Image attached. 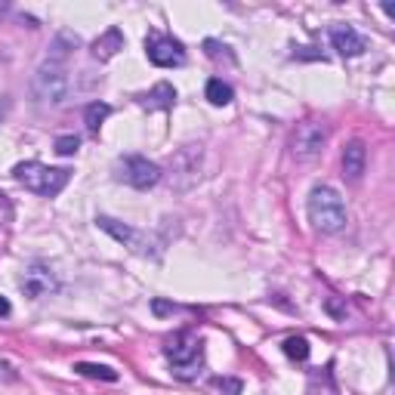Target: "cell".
Segmentation results:
<instances>
[{
  "label": "cell",
  "mask_w": 395,
  "mask_h": 395,
  "mask_svg": "<svg viewBox=\"0 0 395 395\" xmlns=\"http://www.w3.org/2000/svg\"><path fill=\"white\" fill-rule=\"evenodd\" d=\"M34 96L41 102H50V106H59V102L68 96V71L59 62L46 59L41 68L34 71Z\"/></svg>",
  "instance_id": "cell-4"
},
{
  "label": "cell",
  "mask_w": 395,
  "mask_h": 395,
  "mask_svg": "<svg viewBox=\"0 0 395 395\" xmlns=\"http://www.w3.org/2000/svg\"><path fill=\"white\" fill-rule=\"evenodd\" d=\"M207 99H210V106H229V102H232V87H229V83H222L220 78H210V81H207Z\"/></svg>",
  "instance_id": "cell-16"
},
{
  "label": "cell",
  "mask_w": 395,
  "mask_h": 395,
  "mask_svg": "<svg viewBox=\"0 0 395 395\" xmlns=\"http://www.w3.org/2000/svg\"><path fill=\"white\" fill-rule=\"evenodd\" d=\"M324 145H327V127L324 124L306 120V124L297 127V136H294V158L297 161H315V158L324 152Z\"/></svg>",
  "instance_id": "cell-6"
},
{
  "label": "cell",
  "mask_w": 395,
  "mask_h": 395,
  "mask_svg": "<svg viewBox=\"0 0 395 395\" xmlns=\"http://www.w3.org/2000/svg\"><path fill=\"white\" fill-rule=\"evenodd\" d=\"M13 176L16 183H22L28 192L34 195H43V198H56L71 180V170L68 167H46L41 161H22L13 167Z\"/></svg>",
  "instance_id": "cell-2"
},
{
  "label": "cell",
  "mask_w": 395,
  "mask_h": 395,
  "mask_svg": "<svg viewBox=\"0 0 395 395\" xmlns=\"http://www.w3.org/2000/svg\"><path fill=\"white\" fill-rule=\"evenodd\" d=\"M364 167H368V148H364L361 139H355V143L343 148V173L349 180H361Z\"/></svg>",
  "instance_id": "cell-11"
},
{
  "label": "cell",
  "mask_w": 395,
  "mask_h": 395,
  "mask_svg": "<svg viewBox=\"0 0 395 395\" xmlns=\"http://www.w3.org/2000/svg\"><path fill=\"white\" fill-rule=\"evenodd\" d=\"M108 115H111V108L106 106V102H90L87 111H83V120H87V130H90V133H99L102 120H106Z\"/></svg>",
  "instance_id": "cell-15"
},
{
  "label": "cell",
  "mask_w": 395,
  "mask_h": 395,
  "mask_svg": "<svg viewBox=\"0 0 395 395\" xmlns=\"http://www.w3.org/2000/svg\"><path fill=\"white\" fill-rule=\"evenodd\" d=\"M56 155H62V158H71V155H78V148H81V139L74 136V133H68V136H59L56 139Z\"/></svg>",
  "instance_id": "cell-18"
},
{
  "label": "cell",
  "mask_w": 395,
  "mask_h": 395,
  "mask_svg": "<svg viewBox=\"0 0 395 395\" xmlns=\"http://www.w3.org/2000/svg\"><path fill=\"white\" fill-rule=\"evenodd\" d=\"M284 355L294 361H306L309 359V340L306 337H287L284 340Z\"/></svg>",
  "instance_id": "cell-17"
},
{
  "label": "cell",
  "mask_w": 395,
  "mask_h": 395,
  "mask_svg": "<svg viewBox=\"0 0 395 395\" xmlns=\"http://www.w3.org/2000/svg\"><path fill=\"white\" fill-rule=\"evenodd\" d=\"M331 43L340 56H361L364 50H368V41H364L352 25H334L331 28Z\"/></svg>",
  "instance_id": "cell-9"
},
{
  "label": "cell",
  "mask_w": 395,
  "mask_h": 395,
  "mask_svg": "<svg viewBox=\"0 0 395 395\" xmlns=\"http://www.w3.org/2000/svg\"><path fill=\"white\" fill-rule=\"evenodd\" d=\"M118 180H124L133 189H152V185L161 180V167L152 164L148 158L139 155H127L118 161Z\"/></svg>",
  "instance_id": "cell-5"
},
{
  "label": "cell",
  "mask_w": 395,
  "mask_h": 395,
  "mask_svg": "<svg viewBox=\"0 0 395 395\" xmlns=\"http://www.w3.org/2000/svg\"><path fill=\"white\" fill-rule=\"evenodd\" d=\"M6 9H9V6L4 4V0H0V19H4V16H6Z\"/></svg>",
  "instance_id": "cell-24"
},
{
  "label": "cell",
  "mask_w": 395,
  "mask_h": 395,
  "mask_svg": "<svg viewBox=\"0 0 395 395\" xmlns=\"http://www.w3.org/2000/svg\"><path fill=\"white\" fill-rule=\"evenodd\" d=\"M145 53L148 59H152L158 68H176V65L185 62V50L180 41H173V37H164V34H152L145 41Z\"/></svg>",
  "instance_id": "cell-7"
},
{
  "label": "cell",
  "mask_w": 395,
  "mask_h": 395,
  "mask_svg": "<svg viewBox=\"0 0 395 395\" xmlns=\"http://www.w3.org/2000/svg\"><path fill=\"white\" fill-rule=\"evenodd\" d=\"M327 309H331V312H334L337 318H343V315H346V309H343L340 303H337V299H327Z\"/></svg>",
  "instance_id": "cell-22"
},
{
  "label": "cell",
  "mask_w": 395,
  "mask_h": 395,
  "mask_svg": "<svg viewBox=\"0 0 395 395\" xmlns=\"http://www.w3.org/2000/svg\"><path fill=\"white\" fill-rule=\"evenodd\" d=\"M120 50H124V31H120V28H108L106 34L93 41V56H96L99 62H108L111 56H118Z\"/></svg>",
  "instance_id": "cell-12"
},
{
  "label": "cell",
  "mask_w": 395,
  "mask_h": 395,
  "mask_svg": "<svg viewBox=\"0 0 395 395\" xmlns=\"http://www.w3.org/2000/svg\"><path fill=\"white\" fill-rule=\"evenodd\" d=\"M204 50H207V56H213V59H220V50H225L222 43H216V41H204Z\"/></svg>",
  "instance_id": "cell-20"
},
{
  "label": "cell",
  "mask_w": 395,
  "mask_h": 395,
  "mask_svg": "<svg viewBox=\"0 0 395 395\" xmlns=\"http://www.w3.org/2000/svg\"><path fill=\"white\" fill-rule=\"evenodd\" d=\"M164 355L170 359L173 374H176L180 380L198 377V368L204 364V346H201V340H198L195 334H189V331L173 334L170 340L164 343Z\"/></svg>",
  "instance_id": "cell-3"
},
{
  "label": "cell",
  "mask_w": 395,
  "mask_h": 395,
  "mask_svg": "<svg viewBox=\"0 0 395 395\" xmlns=\"http://www.w3.org/2000/svg\"><path fill=\"white\" fill-rule=\"evenodd\" d=\"M294 59H322V53H312V46H303L294 53Z\"/></svg>",
  "instance_id": "cell-21"
},
{
  "label": "cell",
  "mask_w": 395,
  "mask_h": 395,
  "mask_svg": "<svg viewBox=\"0 0 395 395\" xmlns=\"http://www.w3.org/2000/svg\"><path fill=\"white\" fill-rule=\"evenodd\" d=\"M53 287H56V281H53V275H50V272H46L43 266H31V269H28L25 275H22V290H25V294L31 297V299L46 297Z\"/></svg>",
  "instance_id": "cell-10"
},
{
  "label": "cell",
  "mask_w": 395,
  "mask_h": 395,
  "mask_svg": "<svg viewBox=\"0 0 395 395\" xmlns=\"http://www.w3.org/2000/svg\"><path fill=\"white\" fill-rule=\"evenodd\" d=\"M13 222V204H9V198L0 192V225H9Z\"/></svg>",
  "instance_id": "cell-19"
},
{
  "label": "cell",
  "mask_w": 395,
  "mask_h": 395,
  "mask_svg": "<svg viewBox=\"0 0 395 395\" xmlns=\"http://www.w3.org/2000/svg\"><path fill=\"white\" fill-rule=\"evenodd\" d=\"M4 108H6V102H0V115H4Z\"/></svg>",
  "instance_id": "cell-25"
},
{
  "label": "cell",
  "mask_w": 395,
  "mask_h": 395,
  "mask_svg": "<svg viewBox=\"0 0 395 395\" xmlns=\"http://www.w3.org/2000/svg\"><path fill=\"white\" fill-rule=\"evenodd\" d=\"M306 210H309V222H312L318 232L337 235L346 229V201L331 185H315L312 195H309Z\"/></svg>",
  "instance_id": "cell-1"
},
{
  "label": "cell",
  "mask_w": 395,
  "mask_h": 395,
  "mask_svg": "<svg viewBox=\"0 0 395 395\" xmlns=\"http://www.w3.org/2000/svg\"><path fill=\"white\" fill-rule=\"evenodd\" d=\"M74 371H78L81 377H90V380H106V383L118 380V371L106 368V364H93V361H78V364H74Z\"/></svg>",
  "instance_id": "cell-14"
},
{
  "label": "cell",
  "mask_w": 395,
  "mask_h": 395,
  "mask_svg": "<svg viewBox=\"0 0 395 395\" xmlns=\"http://www.w3.org/2000/svg\"><path fill=\"white\" fill-rule=\"evenodd\" d=\"M4 315H9V299L0 297V318H4Z\"/></svg>",
  "instance_id": "cell-23"
},
{
  "label": "cell",
  "mask_w": 395,
  "mask_h": 395,
  "mask_svg": "<svg viewBox=\"0 0 395 395\" xmlns=\"http://www.w3.org/2000/svg\"><path fill=\"white\" fill-rule=\"evenodd\" d=\"M99 229H106L111 238H118L120 244H127L130 250H136V253H143V257H148L152 253V247H148V238L143 232H136L133 225H127V222H118V220H111V216H99Z\"/></svg>",
  "instance_id": "cell-8"
},
{
  "label": "cell",
  "mask_w": 395,
  "mask_h": 395,
  "mask_svg": "<svg viewBox=\"0 0 395 395\" xmlns=\"http://www.w3.org/2000/svg\"><path fill=\"white\" fill-rule=\"evenodd\" d=\"M173 99H176V90L170 87V83H158V87L152 93H145L139 102H143L145 108H170Z\"/></svg>",
  "instance_id": "cell-13"
}]
</instances>
